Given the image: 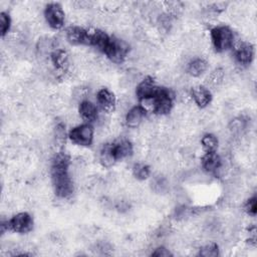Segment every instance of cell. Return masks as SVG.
Wrapping results in <instances>:
<instances>
[{"label":"cell","mask_w":257,"mask_h":257,"mask_svg":"<svg viewBox=\"0 0 257 257\" xmlns=\"http://www.w3.org/2000/svg\"><path fill=\"white\" fill-rule=\"evenodd\" d=\"M127 52H128V46L124 41L117 39L115 37H111V40L103 53L112 62L120 63L125 59Z\"/></svg>","instance_id":"7"},{"label":"cell","mask_w":257,"mask_h":257,"mask_svg":"<svg viewBox=\"0 0 257 257\" xmlns=\"http://www.w3.org/2000/svg\"><path fill=\"white\" fill-rule=\"evenodd\" d=\"M51 62L54 67L60 71H65L68 67V54L63 49L54 50L51 55Z\"/></svg>","instance_id":"18"},{"label":"cell","mask_w":257,"mask_h":257,"mask_svg":"<svg viewBox=\"0 0 257 257\" xmlns=\"http://www.w3.org/2000/svg\"><path fill=\"white\" fill-rule=\"evenodd\" d=\"M208 68V63L203 58H195L189 64L187 71L192 76H200Z\"/></svg>","instance_id":"19"},{"label":"cell","mask_w":257,"mask_h":257,"mask_svg":"<svg viewBox=\"0 0 257 257\" xmlns=\"http://www.w3.org/2000/svg\"><path fill=\"white\" fill-rule=\"evenodd\" d=\"M133 174L138 180H146L150 176V167L145 164H136L133 167Z\"/></svg>","instance_id":"22"},{"label":"cell","mask_w":257,"mask_h":257,"mask_svg":"<svg viewBox=\"0 0 257 257\" xmlns=\"http://www.w3.org/2000/svg\"><path fill=\"white\" fill-rule=\"evenodd\" d=\"M200 256L203 257H215L219 255V248L216 243H210L203 246L199 252Z\"/></svg>","instance_id":"23"},{"label":"cell","mask_w":257,"mask_h":257,"mask_svg":"<svg viewBox=\"0 0 257 257\" xmlns=\"http://www.w3.org/2000/svg\"><path fill=\"white\" fill-rule=\"evenodd\" d=\"M211 39L214 48L218 52H223L232 46L234 35L228 26L221 25L216 26L211 30Z\"/></svg>","instance_id":"2"},{"label":"cell","mask_w":257,"mask_h":257,"mask_svg":"<svg viewBox=\"0 0 257 257\" xmlns=\"http://www.w3.org/2000/svg\"><path fill=\"white\" fill-rule=\"evenodd\" d=\"M93 133L92 125L87 122L73 127L69 132L68 138L75 145L87 147L90 146L93 141Z\"/></svg>","instance_id":"4"},{"label":"cell","mask_w":257,"mask_h":257,"mask_svg":"<svg viewBox=\"0 0 257 257\" xmlns=\"http://www.w3.org/2000/svg\"><path fill=\"white\" fill-rule=\"evenodd\" d=\"M99 161L103 167H110L116 161L112 154V144H105L99 152Z\"/></svg>","instance_id":"20"},{"label":"cell","mask_w":257,"mask_h":257,"mask_svg":"<svg viewBox=\"0 0 257 257\" xmlns=\"http://www.w3.org/2000/svg\"><path fill=\"white\" fill-rule=\"evenodd\" d=\"M159 87L160 86H157L155 84L153 77L148 76L137 86V97L141 101H148L156 95V93L159 90Z\"/></svg>","instance_id":"8"},{"label":"cell","mask_w":257,"mask_h":257,"mask_svg":"<svg viewBox=\"0 0 257 257\" xmlns=\"http://www.w3.org/2000/svg\"><path fill=\"white\" fill-rule=\"evenodd\" d=\"M70 158L67 154L57 153L51 161V180L55 194L60 198H67L73 192L72 180L69 176Z\"/></svg>","instance_id":"1"},{"label":"cell","mask_w":257,"mask_h":257,"mask_svg":"<svg viewBox=\"0 0 257 257\" xmlns=\"http://www.w3.org/2000/svg\"><path fill=\"white\" fill-rule=\"evenodd\" d=\"M78 111L80 116L87 122H91L97 117V108L89 100L81 101L78 107Z\"/></svg>","instance_id":"17"},{"label":"cell","mask_w":257,"mask_h":257,"mask_svg":"<svg viewBox=\"0 0 257 257\" xmlns=\"http://www.w3.org/2000/svg\"><path fill=\"white\" fill-rule=\"evenodd\" d=\"M172 255L173 254L170 252V250L165 247H158L154 252H152V256L155 257H169Z\"/></svg>","instance_id":"26"},{"label":"cell","mask_w":257,"mask_h":257,"mask_svg":"<svg viewBox=\"0 0 257 257\" xmlns=\"http://www.w3.org/2000/svg\"><path fill=\"white\" fill-rule=\"evenodd\" d=\"M236 60L243 65L250 64L254 58V47L251 43L243 42L235 49Z\"/></svg>","instance_id":"12"},{"label":"cell","mask_w":257,"mask_h":257,"mask_svg":"<svg viewBox=\"0 0 257 257\" xmlns=\"http://www.w3.org/2000/svg\"><path fill=\"white\" fill-rule=\"evenodd\" d=\"M202 168L207 173H215L218 169H220L222 165V161L220 156L216 152L206 153L202 158Z\"/></svg>","instance_id":"14"},{"label":"cell","mask_w":257,"mask_h":257,"mask_svg":"<svg viewBox=\"0 0 257 257\" xmlns=\"http://www.w3.org/2000/svg\"><path fill=\"white\" fill-rule=\"evenodd\" d=\"M11 26V18L9 16V14H7L6 12H1L0 13V30H1V36L4 37Z\"/></svg>","instance_id":"24"},{"label":"cell","mask_w":257,"mask_h":257,"mask_svg":"<svg viewBox=\"0 0 257 257\" xmlns=\"http://www.w3.org/2000/svg\"><path fill=\"white\" fill-rule=\"evenodd\" d=\"M147 113V110L142 105L134 106L128 110V112L125 115V123L130 127H137L140 125L142 120L144 119L145 115Z\"/></svg>","instance_id":"15"},{"label":"cell","mask_w":257,"mask_h":257,"mask_svg":"<svg viewBox=\"0 0 257 257\" xmlns=\"http://www.w3.org/2000/svg\"><path fill=\"white\" fill-rule=\"evenodd\" d=\"M112 154L115 161H121L133 154V145L127 140L112 144Z\"/></svg>","instance_id":"16"},{"label":"cell","mask_w":257,"mask_h":257,"mask_svg":"<svg viewBox=\"0 0 257 257\" xmlns=\"http://www.w3.org/2000/svg\"><path fill=\"white\" fill-rule=\"evenodd\" d=\"M66 39L74 45H88L89 30L79 26H70L66 30Z\"/></svg>","instance_id":"9"},{"label":"cell","mask_w":257,"mask_h":257,"mask_svg":"<svg viewBox=\"0 0 257 257\" xmlns=\"http://www.w3.org/2000/svg\"><path fill=\"white\" fill-rule=\"evenodd\" d=\"M173 93L166 87H159L156 95L150 99L152 100L153 110L158 114H167L171 111L173 106Z\"/></svg>","instance_id":"3"},{"label":"cell","mask_w":257,"mask_h":257,"mask_svg":"<svg viewBox=\"0 0 257 257\" xmlns=\"http://www.w3.org/2000/svg\"><path fill=\"white\" fill-rule=\"evenodd\" d=\"M201 144L206 153L216 152V150L218 148V139L216 138V136H214L212 134H206L202 138Z\"/></svg>","instance_id":"21"},{"label":"cell","mask_w":257,"mask_h":257,"mask_svg":"<svg viewBox=\"0 0 257 257\" xmlns=\"http://www.w3.org/2000/svg\"><path fill=\"white\" fill-rule=\"evenodd\" d=\"M191 95L194 101L196 102V104L200 107L207 106L212 99V94L210 90L203 85H198L193 87L191 90Z\"/></svg>","instance_id":"13"},{"label":"cell","mask_w":257,"mask_h":257,"mask_svg":"<svg viewBox=\"0 0 257 257\" xmlns=\"http://www.w3.org/2000/svg\"><path fill=\"white\" fill-rule=\"evenodd\" d=\"M44 17L48 25L53 29H60L64 25L65 14L60 4L49 3L44 9Z\"/></svg>","instance_id":"5"},{"label":"cell","mask_w":257,"mask_h":257,"mask_svg":"<svg viewBox=\"0 0 257 257\" xmlns=\"http://www.w3.org/2000/svg\"><path fill=\"white\" fill-rule=\"evenodd\" d=\"M244 210L246 211L247 214L251 216H255L257 212V199L255 196L247 200V202L244 205Z\"/></svg>","instance_id":"25"},{"label":"cell","mask_w":257,"mask_h":257,"mask_svg":"<svg viewBox=\"0 0 257 257\" xmlns=\"http://www.w3.org/2000/svg\"><path fill=\"white\" fill-rule=\"evenodd\" d=\"M96 99L101 108L106 112H111L114 110L116 105V98L114 94L107 88H100L97 91Z\"/></svg>","instance_id":"11"},{"label":"cell","mask_w":257,"mask_h":257,"mask_svg":"<svg viewBox=\"0 0 257 257\" xmlns=\"http://www.w3.org/2000/svg\"><path fill=\"white\" fill-rule=\"evenodd\" d=\"M222 77H223V70H222L221 68H218V69H216V70L212 73V75H211V81H212V82H218V81H220V80L222 79Z\"/></svg>","instance_id":"27"},{"label":"cell","mask_w":257,"mask_h":257,"mask_svg":"<svg viewBox=\"0 0 257 257\" xmlns=\"http://www.w3.org/2000/svg\"><path fill=\"white\" fill-rule=\"evenodd\" d=\"M110 40H111V36H109L106 32H104L100 29H94L92 31L89 30L88 45L94 46L101 52L105 51Z\"/></svg>","instance_id":"10"},{"label":"cell","mask_w":257,"mask_h":257,"mask_svg":"<svg viewBox=\"0 0 257 257\" xmlns=\"http://www.w3.org/2000/svg\"><path fill=\"white\" fill-rule=\"evenodd\" d=\"M7 229L14 231L16 233H28L33 228V219L32 217L26 213L21 212L14 215L10 220L6 222Z\"/></svg>","instance_id":"6"}]
</instances>
